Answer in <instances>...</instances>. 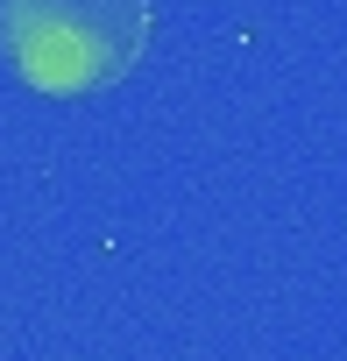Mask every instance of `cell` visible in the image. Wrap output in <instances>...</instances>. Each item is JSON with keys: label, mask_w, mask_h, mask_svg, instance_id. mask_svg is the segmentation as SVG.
I'll list each match as a JSON object with an SVG mask.
<instances>
[{"label": "cell", "mask_w": 347, "mask_h": 361, "mask_svg": "<svg viewBox=\"0 0 347 361\" xmlns=\"http://www.w3.org/2000/svg\"><path fill=\"white\" fill-rule=\"evenodd\" d=\"M0 50L50 99L99 92L142 64L149 0H0Z\"/></svg>", "instance_id": "obj_1"}]
</instances>
